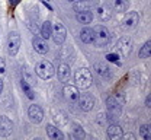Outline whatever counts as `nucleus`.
<instances>
[{
  "label": "nucleus",
  "mask_w": 151,
  "mask_h": 140,
  "mask_svg": "<svg viewBox=\"0 0 151 140\" xmlns=\"http://www.w3.org/2000/svg\"><path fill=\"white\" fill-rule=\"evenodd\" d=\"M111 41V32L108 31L106 26L103 25H97L93 28V42L96 47H105L108 45Z\"/></svg>",
  "instance_id": "nucleus-1"
},
{
  "label": "nucleus",
  "mask_w": 151,
  "mask_h": 140,
  "mask_svg": "<svg viewBox=\"0 0 151 140\" xmlns=\"http://www.w3.org/2000/svg\"><path fill=\"white\" fill-rule=\"evenodd\" d=\"M74 82L77 88H81V89H87L92 82H93V76H92V72L86 67H81L78 70H76L74 73Z\"/></svg>",
  "instance_id": "nucleus-2"
},
{
  "label": "nucleus",
  "mask_w": 151,
  "mask_h": 140,
  "mask_svg": "<svg viewBox=\"0 0 151 140\" xmlns=\"http://www.w3.org/2000/svg\"><path fill=\"white\" fill-rule=\"evenodd\" d=\"M35 73H37L38 78H41V79H44V80H48L55 75V69H54V66H52L51 61L41 60V61H38L37 66H35Z\"/></svg>",
  "instance_id": "nucleus-3"
},
{
  "label": "nucleus",
  "mask_w": 151,
  "mask_h": 140,
  "mask_svg": "<svg viewBox=\"0 0 151 140\" xmlns=\"http://www.w3.org/2000/svg\"><path fill=\"white\" fill-rule=\"evenodd\" d=\"M132 51V40L129 37H122L115 45V53L119 59H127Z\"/></svg>",
  "instance_id": "nucleus-4"
},
{
  "label": "nucleus",
  "mask_w": 151,
  "mask_h": 140,
  "mask_svg": "<svg viewBox=\"0 0 151 140\" xmlns=\"http://www.w3.org/2000/svg\"><path fill=\"white\" fill-rule=\"evenodd\" d=\"M20 48V34L16 31H12L7 37V53L10 56H16Z\"/></svg>",
  "instance_id": "nucleus-5"
},
{
  "label": "nucleus",
  "mask_w": 151,
  "mask_h": 140,
  "mask_svg": "<svg viewBox=\"0 0 151 140\" xmlns=\"http://www.w3.org/2000/svg\"><path fill=\"white\" fill-rule=\"evenodd\" d=\"M51 37H52L54 42L58 44V45L64 44V41H65V38H67V29H65V26H64L63 23H60V22L54 23V26H52V32H51Z\"/></svg>",
  "instance_id": "nucleus-6"
},
{
  "label": "nucleus",
  "mask_w": 151,
  "mask_h": 140,
  "mask_svg": "<svg viewBox=\"0 0 151 140\" xmlns=\"http://www.w3.org/2000/svg\"><path fill=\"white\" fill-rule=\"evenodd\" d=\"M77 104H78V107H80L81 111L89 112V111L93 110L94 99L90 94H80V95H78V99H77Z\"/></svg>",
  "instance_id": "nucleus-7"
},
{
  "label": "nucleus",
  "mask_w": 151,
  "mask_h": 140,
  "mask_svg": "<svg viewBox=\"0 0 151 140\" xmlns=\"http://www.w3.org/2000/svg\"><path fill=\"white\" fill-rule=\"evenodd\" d=\"M63 94H64V99L67 101L68 104H77V99H78V89L76 85H67L64 86L63 89Z\"/></svg>",
  "instance_id": "nucleus-8"
},
{
  "label": "nucleus",
  "mask_w": 151,
  "mask_h": 140,
  "mask_svg": "<svg viewBox=\"0 0 151 140\" xmlns=\"http://www.w3.org/2000/svg\"><path fill=\"white\" fill-rule=\"evenodd\" d=\"M96 12H97V16L102 22H108V20L112 18V9L111 6L106 3V1H100L96 7Z\"/></svg>",
  "instance_id": "nucleus-9"
},
{
  "label": "nucleus",
  "mask_w": 151,
  "mask_h": 140,
  "mask_svg": "<svg viewBox=\"0 0 151 140\" xmlns=\"http://www.w3.org/2000/svg\"><path fill=\"white\" fill-rule=\"evenodd\" d=\"M28 117H29V120L32 121L34 124H39L41 121L44 120V111H42V108L39 105L34 104L28 110Z\"/></svg>",
  "instance_id": "nucleus-10"
},
{
  "label": "nucleus",
  "mask_w": 151,
  "mask_h": 140,
  "mask_svg": "<svg viewBox=\"0 0 151 140\" xmlns=\"http://www.w3.org/2000/svg\"><path fill=\"white\" fill-rule=\"evenodd\" d=\"M32 45H34V50L37 51L38 54H47L50 51V47H48V42L47 40H44L42 37H34L32 40Z\"/></svg>",
  "instance_id": "nucleus-11"
},
{
  "label": "nucleus",
  "mask_w": 151,
  "mask_h": 140,
  "mask_svg": "<svg viewBox=\"0 0 151 140\" xmlns=\"http://www.w3.org/2000/svg\"><path fill=\"white\" fill-rule=\"evenodd\" d=\"M94 70H96L97 76H100L103 79H111L112 78V72H111V69L108 67L106 63H102V61L94 63Z\"/></svg>",
  "instance_id": "nucleus-12"
},
{
  "label": "nucleus",
  "mask_w": 151,
  "mask_h": 140,
  "mask_svg": "<svg viewBox=\"0 0 151 140\" xmlns=\"http://www.w3.org/2000/svg\"><path fill=\"white\" fill-rule=\"evenodd\" d=\"M108 137L109 139H119V137H122L124 136V130H122V127L119 125V124H116V123H111L109 125H108Z\"/></svg>",
  "instance_id": "nucleus-13"
},
{
  "label": "nucleus",
  "mask_w": 151,
  "mask_h": 140,
  "mask_svg": "<svg viewBox=\"0 0 151 140\" xmlns=\"http://www.w3.org/2000/svg\"><path fill=\"white\" fill-rule=\"evenodd\" d=\"M12 131H13V123L9 120L7 117L1 115L0 117V133L3 136H9Z\"/></svg>",
  "instance_id": "nucleus-14"
},
{
  "label": "nucleus",
  "mask_w": 151,
  "mask_h": 140,
  "mask_svg": "<svg viewBox=\"0 0 151 140\" xmlns=\"http://www.w3.org/2000/svg\"><path fill=\"white\" fill-rule=\"evenodd\" d=\"M70 75H71V70H70V66L67 63H61L58 70H57V76L60 82H67L70 79Z\"/></svg>",
  "instance_id": "nucleus-15"
},
{
  "label": "nucleus",
  "mask_w": 151,
  "mask_h": 140,
  "mask_svg": "<svg viewBox=\"0 0 151 140\" xmlns=\"http://www.w3.org/2000/svg\"><path fill=\"white\" fill-rule=\"evenodd\" d=\"M138 22H139V16L137 12H128L124 18V25L127 28H135L138 25Z\"/></svg>",
  "instance_id": "nucleus-16"
},
{
  "label": "nucleus",
  "mask_w": 151,
  "mask_h": 140,
  "mask_svg": "<svg viewBox=\"0 0 151 140\" xmlns=\"http://www.w3.org/2000/svg\"><path fill=\"white\" fill-rule=\"evenodd\" d=\"M47 134H48L50 139H52V140L64 139V133H63L60 128H57L55 125H52V124H48V125H47Z\"/></svg>",
  "instance_id": "nucleus-17"
},
{
  "label": "nucleus",
  "mask_w": 151,
  "mask_h": 140,
  "mask_svg": "<svg viewBox=\"0 0 151 140\" xmlns=\"http://www.w3.org/2000/svg\"><path fill=\"white\" fill-rule=\"evenodd\" d=\"M77 20L81 23V25H89L92 20H93V15L90 10H81V12H77Z\"/></svg>",
  "instance_id": "nucleus-18"
},
{
  "label": "nucleus",
  "mask_w": 151,
  "mask_h": 140,
  "mask_svg": "<svg viewBox=\"0 0 151 140\" xmlns=\"http://www.w3.org/2000/svg\"><path fill=\"white\" fill-rule=\"evenodd\" d=\"M80 38H81V41H83L84 44H92V42H93V29L86 25V26L81 29V32H80Z\"/></svg>",
  "instance_id": "nucleus-19"
},
{
  "label": "nucleus",
  "mask_w": 151,
  "mask_h": 140,
  "mask_svg": "<svg viewBox=\"0 0 151 140\" xmlns=\"http://www.w3.org/2000/svg\"><path fill=\"white\" fill-rule=\"evenodd\" d=\"M39 32H41V37H42L44 40H48V38H51V32H52V23H51L50 20H45V22L41 25V28H39Z\"/></svg>",
  "instance_id": "nucleus-20"
},
{
  "label": "nucleus",
  "mask_w": 151,
  "mask_h": 140,
  "mask_svg": "<svg viewBox=\"0 0 151 140\" xmlns=\"http://www.w3.org/2000/svg\"><path fill=\"white\" fill-rule=\"evenodd\" d=\"M112 9L118 13L127 12L128 9V1L127 0H112Z\"/></svg>",
  "instance_id": "nucleus-21"
},
{
  "label": "nucleus",
  "mask_w": 151,
  "mask_h": 140,
  "mask_svg": "<svg viewBox=\"0 0 151 140\" xmlns=\"http://www.w3.org/2000/svg\"><path fill=\"white\" fill-rule=\"evenodd\" d=\"M150 54H151V41H147V42L141 47L138 56H139V59H148Z\"/></svg>",
  "instance_id": "nucleus-22"
},
{
  "label": "nucleus",
  "mask_w": 151,
  "mask_h": 140,
  "mask_svg": "<svg viewBox=\"0 0 151 140\" xmlns=\"http://www.w3.org/2000/svg\"><path fill=\"white\" fill-rule=\"evenodd\" d=\"M20 86H22V91L25 92V95H26L29 99H34V98H35V95H34V92H32V88L29 86L28 80L22 79V80H20Z\"/></svg>",
  "instance_id": "nucleus-23"
},
{
  "label": "nucleus",
  "mask_w": 151,
  "mask_h": 140,
  "mask_svg": "<svg viewBox=\"0 0 151 140\" xmlns=\"http://www.w3.org/2000/svg\"><path fill=\"white\" fill-rule=\"evenodd\" d=\"M74 3V10L76 12H81V10H89V0H76Z\"/></svg>",
  "instance_id": "nucleus-24"
},
{
  "label": "nucleus",
  "mask_w": 151,
  "mask_h": 140,
  "mask_svg": "<svg viewBox=\"0 0 151 140\" xmlns=\"http://www.w3.org/2000/svg\"><path fill=\"white\" fill-rule=\"evenodd\" d=\"M139 134L144 140H150L151 134H150V124H142L139 127Z\"/></svg>",
  "instance_id": "nucleus-25"
},
{
  "label": "nucleus",
  "mask_w": 151,
  "mask_h": 140,
  "mask_svg": "<svg viewBox=\"0 0 151 140\" xmlns=\"http://www.w3.org/2000/svg\"><path fill=\"white\" fill-rule=\"evenodd\" d=\"M84 136H86V134H84L83 128H81L80 125H76L74 127V136H73V137H76V139H77V137H78V139H84Z\"/></svg>",
  "instance_id": "nucleus-26"
},
{
  "label": "nucleus",
  "mask_w": 151,
  "mask_h": 140,
  "mask_svg": "<svg viewBox=\"0 0 151 140\" xmlns=\"http://www.w3.org/2000/svg\"><path fill=\"white\" fill-rule=\"evenodd\" d=\"M106 59H108L109 61H112V63H116L118 66L121 64V63L118 61V59H119V57H118V54H116V53H109V54H106Z\"/></svg>",
  "instance_id": "nucleus-27"
},
{
  "label": "nucleus",
  "mask_w": 151,
  "mask_h": 140,
  "mask_svg": "<svg viewBox=\"0 0 151 140\" xmlns=\"http://www.w3.org/2000/svg\"><path fill=\"white\" fill-rule=\"evenodd\" d=\"M54 115H55V117H54V118H55V121H58V123H61V124H65V123H67V118H65V117H64V118H61V117H63V115H64V114H63V112H54Z\"/></svg>",
  "instance_id": "nucleus-28"
},
{
  "label": "nucleus",
  "mask_w": 151,
  "mask_h": 140,
  "mask_svg": "<svg viewBox=\"0 0 151 140\" xmlns=\"http://www.w3.org/2000/svg\"><path fill=\"white\" fill-rule=\"evenodd\" d=\"M106 121H108L106 114H99V115H97V123H99V124H105Z\"/></svg>",
  "instance_id": "nucleus-29"
},
{
  "label": "nucleus",
  "mask_w": 151,
  "mask_h": 140,
  "mask_svg": "<svg viewBox=\"0 0 151 140\" xmlns=\"http://www.w3.org/2000/svg\"><path fill=\"white\" fill-rule=\"evenodd\" d=\"M4 73H6V64L3 59H0V75H4Z\"/></svg>",
  "instance_id": "nucleus-30"
},
{
  "label": "nucleus",
  "mask_w": 151,
  "mask_h": 140,
  "mask_svg": "<svg viewBox=\"0 0 151 140\" xmlns=\"http://www.w3.org/2000/svg\"><path fill=\"white\" fill-rule=\"evenodd\" d=\"M150 104H151V96L150 95H147V98H145V107H147V108H150L151 107Z\"/></svg>",
  "instance_id": "nucleus-31"
},
{
  "label": "nucleus",
  "mask_w": 151,
  "mask_h": 140,
  "mask_svg": "<svg viewBox=\"0 0 151 140\" xmlns=\"http://www.w3.org/2000/svg\"><path fill=\"white\" fill-rule=\"evenodd\" d=\"M42 4H44V6H47V7H48L50 10H52V6H50V4L47 3V0H42Z\"/></svg>",
  "instance_id": "nucleus-32"
},
{
  "label": "nucleus",
  "mask_w": 151,
  "mask_h": 140,
  "mask_svg": "<svg viewBox=\"0 0 151 140\" xmlns=\"http://www.w3.org/2000/svg\"><path fill=\"white\" fill-rule=\"evenodd\" d=\"M1 91H3V79L0 78V94H1Z\"/></svg>",
  "instance_id": "nucleus-33"
},
{
  "label": "nucleus",
  "mask_w": 151,
  "mask_h": 140,
  "mask_svg": "<svg viewBox=\"0 0 151 140\" xmlns=\"http://www.w3.org/2000/svg\"><path fill=\"white\" fill-rule=\"evenodd\" d=\"M68 1H76V0H68Z\"/></svg>",
  "instance_id": "nucleus-34"
}]
</instances>
